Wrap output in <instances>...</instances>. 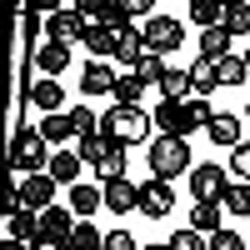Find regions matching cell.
<instances>
[{
    "label": "cell",
    "mask_w": 250,
    "mask_h": 250,
    "mask_svg": "<svg viewBox=\"0 0 250 250\" xmlns=\"http://www.w3.org/2000/svg\"><path fill=\"white\" fill-rule=\"evenodd\" d=\"M40 135H45V145H60V150H65V140L75 135L70 110H65V115H45V120H40Z\"/></svg>",
    "instance_id": "obj_24"
},
{
    "label": "cell",
    "mask_w": 250,
    "mask_h": 250,
    "mask_svg": "<svg viewBox=\"0 0 250 250\" xmlns=\"http://www.w3.org/2000/svg\"><path fill=\"white\" fill-rule=\"evenodd\" d=\"M140 55H145V35H140V25H130V30H120V40H115V60H125V65H140Z\"/></svg>",
    "instance_id": "obj_20"
},
{
    "label": "cell",
    "mask_w": 250,
    "mask_h": 250,
    "mask_svg": "<svg viewBox=\"0 0 250 250\" xmlns=\"http://www.w3.org/2000/svg\"><path fill=\"white\" fill-rule=\"evenodd\" d=\"M245 65H250V50H245Z\"/></svg>",
    "instance_id": "obj_43"
},
{
    "label": "cell",
    "mask_w": 250,
    "mask_h": 250,
    "mask_svg": "<svg viewBox=\"0 0 250 250\" xmlns=\"http://www.w3.org/2000/svg\"><path fill=\"white\" fill-rule=\"evenodd\" d=\"M225 215H250V185L245 180H235L225 190Z\"/></svg>",
    "instance_id": "obj_35"
},
{
    "label": "cell",
    "mask_w": 250,
    "mask_h": 250,
    "mask_svg": "<svg viewBox=\"0 0 250 250\" xmlns=\"http://www.w3.org/2000/svg\"><path fill=\"white\" fill-rule=\"evenodd\" d=\"M115 40H120V35H110L105 25H85V40H80V45L90 50V60H110V55H115Z\"/></svg>",
    "instance_id": "obj_21"
},
{
    "label": "cell",
    "mask_w": 250,
    "mask_h": 250,
    "mask_svg": "<svg viewBox=\"0 0 250 250\" xmlns=\"http://www.w3.org/2000/svg\"><path fill=\"white\" fill-rule=\"evenodd\" d=\"M245 120H250V105H245Z\"/></svg>",
    "instance_id": "obj_44"
},
{
    "label": "cell",
    "mask_w": 250,
    "mask_h": 250,
    "mask_svg": "<svg viewBox=\"0 0 250 250\" xmlns=\"http://www.w3.org/2000/svg\"><path fill=\"white\" fill-rule=\"evenodd\" d=\"M45 40H55V45H80V40H85V15H80L75 5L50 10L45 15Z\"/></svg>",
    "instance_id": "obj_6"
},
{
    "label": "cell",
    "mask_w": 250,
    "mask_h": 250,
    "mask_svg": "<svg viewBox=\"0 0 250 250\" xmlns=\"http://www.w3.org/2000/svg\"><path fill=\"white\" fill-rule=\"evenodd\" d=\"M155 125H160V130L165 135H190V120H185V100H160V105H155Z\"/></svg>",
    "instance_id": "obj_12"
},
{
    "label": "cell",
    "mask_w": 250,
    "mask_h": 250,
    "mask_svg": "<svg viewBox=\"0 0 250 250\" xmlns=\"http://www.w3.org/2000/svg\"><path fill=\"white\" fill-rule=\"evenodd\" d=\"M105 250H140V245H135L130 230H110V235H105Z\"/></svg>",
    "instance_id": "obj_40"
},
{
    "label": "cell",
    "mask_w": 250,
    "mask_h": 250,
    "mask_svg": "<svg viewBox=\"0 0 250 250\" xmlns=\"http://www.w3.org/2000/svg\"><path fill=\"white\" fill-rule=\"evenodd\" d=\"M115 70H110V60H90L85 70H80V95H115Z\"/></svg>",
    "instance_id": "obj_10"
},
{
    "label": "cell",
    "mask_w": 250,
    "mask_h": 250,
    "mask_svg": "<svg viewBox=\"0 0 250 250\" xmlns=\"http://www.w3.org/2000/svg\"><path fill=\"white\" fill-rule=\"evenodd\" d=\"M70 250H105V235H100V225L80 220V225H75V235H70Z\"/></svg>",
    "instance_id": "obj_31"
},
{
    "label": "cell",
    "mask_w": 250,
    "mask_h": 250,
    "mask_svg": "<svg viewBox=\"0 0 250 250\" xmlns=\"http://www.w3.org/2000/svg\"><path fill=\"white\" fill-rule=\"evenodd\" d=\"M100 205H105V185H70V210H75V220H85V215H95Z\"/></svg>",
    "instance_id": "obj_13"
},
{
    "label": "cell",
    "mask_w": 250,
    "mask_h": 250,
    "mask_svg": "<svg viewBox=\"0 0 250 250\" xmlns=\"http://www.w3.org/2000/svg\"><path fill=\"white\" fill-rule=\"evenodd\" d=\"M35 105L40 110H45V115H65V110H60V105H65V90H60V80H35Z\"/></svg>",
    "instance_id": "obj_22"
},
{
    "label": "cell",
    "mask_w": 250,
    "mask_h": 250,
    "mask_svg": "<svg viewBox=\"0 0 250 250\" xmlns=\"http://www.w3.org/2000/svg\"><path fill=\"white\" fill-rule=\"evenodd\" d=\"M70 125H75V140H85V135H100V120L90 105H70Z\"/></svg>",
    "instance_id": "obj_33"
},
{
    "label": "cell",
    "mask_w": 250,
    "mask_h": 250,
    "mask_svg": "<svg viewBox=\"0 0 250 250\" xmlns=\"http://www.w3.org/2000/svg\"><path fill=\"white\" fill-rule=\"evenodd\" d=\"M120 5H125V15H130V20H140V25L155 15V5H150V0H120Z\"/></svg>",
    "instance_id": "obj_39"
},
{
    "label": "cell",
    "mask_w": 250,
    "mask_h": 250,
    "mask_svg": "<svg viewBox=\"0 0 250 250\" xmlns=\"http://www.w3.org/2000/svg\"><path fill=\"white\" fill-rule=\"evenodd\" d=\"M190 20H195L200 30H215L220 20H225V5H215V0H195V5H190Z\"/></svg>",
    "instance_id": "obj_30"
},
{
    "label": "cell",
    "mask_w": 250,
    "mask_h": 250,
    "mask_svg": "<svg viewBox=\"0 0 250 250\" xmlns=\"http://www.w3.org/2000/svg\"><path fill=\"white\" fill-rule=\"evenodd\" d=\"M185 120H190V130H205V125L215 120V110H210V100H200V95H190V100H185Z\"/></svg>",
    "instance_id": "obj_34"
},
{
    "label": "cell",
    "mask_w": 250,
    "mask_h": 250,
    "mask_svg": "<svg viewBox=\"0 0 250 250\" xmlns=\"http://www.w3.org/2000/svg\"><path fill=\"white\" fill-rule=\"evenodd\" d=\"M160 100H190V70H165V80H160Z\"/></svg>",
    "instance_id": "obj_25"
},
{
    "label": "cell",
    "mask_w": 250,
    "mask_h": 250,
    "mask_svg": "<svg viewBox=\"0 0 250 250\" xmlns=\"http://www.w3.org/2000/svg\"><path fill=\"white\" fill-rule=\"evenodd\" d=\"M15 190H20V205H25V210H50L55 180L50 175H15Z\"/></svg>",
    "instance_id": "obj_9"
},
{
    "label": "cell",
    "mask_w": 250,
    "mask_h": 250,
    "mask_svg": "<svg viewBox=\"0 0 250 250\" xmlns=\"http://www.w3.org/2000/svg\"><path fill=\"white\" fill-rule=\"evenodd\" d=\"M230 170H220V165H195L190 170V195L195 205H225V190H230L235 180H225Z\"/></svg>",
    "instance_id": "obj_5"
},
{
    "label": "cell",
    "mask_w": 250,
    "mask_h": 250,
    "mask_svg": "<svg viewBox=\"0 0 250 250\" xmlns=\"http://www.w3.org/2000/svg\"><path fill=\"white\" fill-rule=\"evenodd\" d=\"M220 210H225V205H190V220H185V225L210 240V235H220Z\"/></svg>",
    "instance_id": "obj_23"
},
{
    "label": "cell",
    "mask_w": 250,
    "mask_h": 250,
    "mask_svg": "<svg viewBox=\"0 0 250 250\" xmlns=\"http://www.w3.org/2000/svg\"><path fill=\"white\" fill-rule=\"evenodd\" d=\"M0 250H35V245H25V240H10V235H5V245H0Z\"/></svg>",
    "instance_id": "obj_41"
},
{
    "label": "cell",
    "mask_w": 250,
    "mask_h": 250,
    "mask_svg": "<svg viewBox=\"0 0 250 250\" xmlns=\"http://www.w3.org/2000/svg\"><path fill=\"white\" fill-rule=\"evenodd\" d=\"M95 175H100V185H110V180H125V145H110V155L95 165Z\"/></svg>",
    "instance_id": "obj_29"
},
{
    "label": "cell",
    "mask_w": 250,
    "mask_h": 250,
    "mask_svg": "<svg viewBox=\"0 0 250 250\" xmlns=\"http://www.w3.org/2000/svg\"><path fill=\"white\" fill-rule=\"evenodd\" d=\"M205 250H245V235L240 230H220V235L205 240Z\"/></svg>",
    "instance_id": "obj_37"
},
{
    "label": "cell",
    "mask_w": 250,
    "mask_h": 250,
    "mask_svg": "<svg viewBox=\"0 0 250 250\" xmlns=\"http://www.w3.org/2000/svg\"><path fill=\"white\" fill-rule=\"evenodd\" d=\"M5 235L35 245V240H40V210H15V215H5Z\"/></svg>",
    "instance_id": "obj_16"
},
{
    "label": "cell",
    "mask_w": 250,
    "mask_h": 250,
    "mask_svg": "<svg viewBox=\"0 0 250 250\" xmlns=\"http://www.w3.org/2000/svg\"><path fill=\"white\" fill-rule=\"evenodd\" d=\"M205 140L225 145V150H235V145H245V140H240V120H235V115H215L210 125H205Z\"/></svg>",
    "instance_id": "obj_17"
},
{
    "label": "cell",
    "mask_w": 250,
    "mask_h": 250,
    "mask_svg": "<svg viewBox=\"0 0 250 250\" xmlns=\"http://www.w3.org/2000/svg\"><path fill=\"white\" fill-rule=\"evenodd\" d=\"M225 55H230V35H225V25H215V30H200V60L220 65Z\"/></svg>",
    "instance_id": "obj_19"
},
{
    "label": "cell",
    "mask_w": 250,
    "mask_h": 250,
    "mask_svg": "<svg viewBox=\"0 0 250 250\" xmlns=\"http://www.w3.org/2000/svg\"><path fill=\"white\" fill-rule=\"evenodd\" d=\"M220 25H225V35H250V5H245V0H230Z\"/></svg>",
    "instance_id": "obj_28"
},
{
    "label": "cell",
    "mask_w": 250,
    "mask_h": 250,
    "mask_svg": "<svg viewBox=\"0 0 250 250\" xmlns=\"http://www.w3.org/2000/svg\"><path fill=\"white\" fill-rule=\"evenodd\" d=\"M150 125H155V115H145L140 105H110L105 115H100V135H105L110 145H140L145 135H150Z\"/></svg>",
    "instance_id": "obj_1"
},
{
    "label": "cell",
    "mask_w": 250,
    "mask_h": 250,
    "mask_svg": "<svg viewBox=\"0 0 250 250\" xmlns=\"http://www.w3.org/2000/svg\"><path fill=\"white\" fill-rule=\"evenodd\" d=\"M80 165H85V160H80L75 150H55L50 165H45V175H50L55 185H80Z\"/></svg>",
    "instance_id": "obj_14"
},
{
    "label": "cell",
    "mask_w": 250,
    "mask_h": 250,
    "mask_svg": "<svg viewBox=\"0 0 250 250\" xmlns=\"http://www.w3.org/2000/svg\"><path fill=\"white\" fill-rule=\"evenodd\" d=\"M215 75H220V85H245V80H250V65H245V55H225L220 60V65H215Z\"/></svg>",
    "instance_id": "obj_26"
},
{
    "label": "cell",
    "mask_w": 250,
    "mask_h": 250,
    "mask_svg": "<svg viewBox=\"0 0 250 250\" xmlns=\"http://www.w3.org/2000/svg\"><path fill=\"white\" fill-rule=\"evenodd\" d=\"M140 250H170V245H140Z\"/></svg>",
    "instance_id": "obj_42"
},
{
    "label": "cell",
    "mask_w": 250,
    "mask_h": 250,
    "mask_svg": "<svg viewBox=\"0 0 250 250\" xmlns=\"http://www.w3.org/2000/svg\"><path fill=\"white\" fill-rule=\"evenodd\" d=\"M175 210V190H170V180H145L140 185V215H150V220H165Z\"/></svg>",
    "instance_id": "obj_8"
},
{
    "label": "cell",
    "mask_w": 250,
    "mask_h": 250,
    "mask_svg": "<svg viewBox=\"0 0 250 250\" xmlns=\"http://www.w3.org/2000/svg\"><path fill=\"white\" fill-rule=\"evenodd\" d=\"M75 210L65 205V210H60V205H50V210H40V240H50V245H65L70 250V235H75Z\"/></svg>",
    "instance_id": "obj_7"
},
{
    "label": "cell",
    "mask_w": 250,
    "mask_h": 250,
    "mask_svg": "<svg viewBox=\"0 0 250 250\" xmlns=\"http://www.w3.org/2000/svg\"><path fill=\"white\" fill-rule=\"evenodd\" d=\"M185 70H190V95L210 100V95L220 90V75H215V65H210V60H195V65H185Z\"/></svg>",
    "instance_id": "obj_18"
},
{
    "label": "cell",
    "mask_w": 250,
    "mask_h": 250,
    "mask_svg": "<svg viewBox=\"0 0 250 250\" xmlns=\"http://www.w3.org/2000/svg\"><path fill=\"white\" fill-rule=\"evenodd\" d=\"M165 245H170V250H205V235H200V230H190V225H180V230L165 240Z\"/></svg>",
    "instance_id": "obj_36"
},
{
    "label": "cell",
    "mask_w": 250,
    "mask_h": 250,
    "mask_svg": "<svg viewBox=\"0 0 250 250\" xmlns=\"http://www.w3.org/2000/svg\"><path fill=\"white\" fill-rule=\"evenodd\" d=\"M140 35H145V50H150V55H175L180 40H185V25L175 15H150L140 25Z\"/></svg>",
    "instance_id": "obj_4"
},
{
    "label": "cell",
    "mask_w": 250,
    "mask_h": 250,
    "mask_svg": "<svg viewBox=\"0 0 250 250\" xmlns=\"http://www.w3.org/2000/svg\"><path fill=\"white\" fill-rule=\"evenodd\" d=\"M195 160H190V145L180 135H155L150 140V175L155 180H175V175H190Z\"/></svg>",
    "instance_id": "obj_3"
},
{
    "label": "cell",
    "mask_w": 250,
    "mask_h": 250,
    "mask_svg": "<svg viewBox=\"0 0 250 250\" xmlns=\"http://www.w3.org/2000/svg\"><path fill=\"white\" fill-rule=\"evenodd\" d=\"M140 95H150V90H145V80H140L135 70L115 80V105H140Z\"/></svg>",
    "instance_id": "obj_27"
},
{
    "label": "cell",
    "mask_w": 250,
    "mask_h": 250,
    "mask_svg": "<svg viewBox=\"0 0 250 250\" xmlns=\"http://www.w3.org/2000/svg\"><path fill=\"white\" fill-rule=\"evenodd\" d=\"M230 175H240L250 185V145H235V150H230Z\"/></svg>",
    "instance_id": "obj_38"
},
{
    "label": "cell",
    "mask_w": 250,
    "mask_h": 250,
    "mask_svg": "<svg viewBox=\"0 0 250 250\" xmlns=\"http://www.w3.org/2000/svg\"><path fill=\"white\" fill-rule=\"evenodd\" d=\"M75 155L85 160V165H100V160L110 155V140H105V135H85V140L75 145Z\"/></svg>",
    "instance_id": "obj_32"
},
{
    "label": "cell",
    "mask_w": 250,
    "mask_h": 250,
    "mask_svg": "<svg viewBox=\"0 0 250 250\" xmlns=\"http://www.w3.org/2000/svg\"><path fill=\"white\" fill-rule=\"evenodd\" d=\"M105 210H110V215H130V210H140V185H135L130 175L105 185Z\"/></svg>",
    "instance_id": "obj_11"
},
{
    "label": "cell",
    "mask_w": 250,
    "mask_h": 250,
    "mask_svg": "<svg viewBox=\"0 0 250 250\" xmlns=\"http://www.w3.org/2000/svg\"><path fill=\"white\" fill-rule=\"evenodd\" d=\"M30 60H35L40 70H45V80H60V70L70 65V45H55V40H45V45H40Z\"/></svg>",
    "instance_id": "obj_15"
},
{
    "label": "cell",
    "mask_w": 250,
    "mask_h": 250,
    "mask_svg": "<svg viewBox=\"0 0 250 250\" xmlns=\"http://www.w3.org/2000/svg\"><path fill=\"white\" fill-rule=\"evenodd\" d=\"M45 165H50L45 135L30 130V125H15V135H10V170L15 175H45Z\"/></svg>",
    "instance_id": "obj_2"
}]
</instances>
